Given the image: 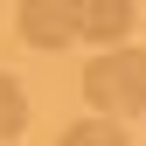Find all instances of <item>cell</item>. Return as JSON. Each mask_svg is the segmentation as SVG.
I'll use <instances>...</instances> for the list:
<instances>
[{"mask_svg": "<svg viewBox=\"0 0 146 146\" xmlns=\"http://www.w3.org/2000/svg\"><path fill=\"white\" fill-rule=\"evenodd\" d=\"M84 98L104 118L146 111V49H104L98 63H84Z\"/></svg>", "mask_w": 146, "mask_h": 146, "instance_id": "1", "label": "cell"}, {"mask_svg": "<svg viewBox=\"0 0 146 146\" xmlns=\"http://www.w3.org/2000/svg\"><path fill=\"white\" fill-rule=\"evenodd\" d=\"M28 49H70L77 42V0H21L14 7Z\"/></svg>", "mask_w": 146, "mask_h": 146, "instance_id": "2", "label": "cell"}, {"mask_svg": "<svg viewBox=\"0 0 146 146\" xmlns=\"http://www.w3.org/2000/svg\"><path fill=\"white\" fill-rule=\"evenodd\" d=\"M132 0H77V35L90 42H118V35H132Z\"/></svg>", "mask_w": 146, "mask_h": 146, "instance_id": "3", "label": "cell"}, {"mask_svg": "<svg viewBox=\"0 0 146 146\" xmlns=\"http://www.w3.org/2000/svg\"><path fill=\"white\" fill-rule=\"evenodd\" d=\"M21 125H28V98H21V84L0 70V139H21Z\"/></svg>", "mask_w": 146, "mask_h": 146, "instance_id": "4", "label": "cell"}, {"mask_svg": "<svg viewBox=\"0 0 146 146\" xmlns=\"http://www.w3.org/2000/svg\"><path fill=\"white\" fill-rule=\"evenodd\" d=\"M63 146H125V132L98 111V118H77V125H70V132H63Z\"/></svg>", "mask_w": 146, "mask_h": 146, "instance_id": "5", "label": "cell"}]
</instances>
